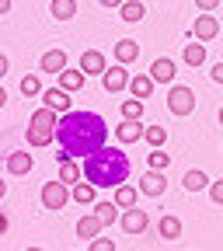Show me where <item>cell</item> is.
Returning <instances> with one entry per match:
<instances>
[{
    "mask_svg": "<svg viewBox=\"0 0 223 251\" xmlns=\"http://www.w3.org/2000/svg\"><path fill=\"white\" fill-rule=\"evenodd\" d=\"M49 14H52L56 21H70V18L77 14V0H52V4H49Z\"/></svg>",
    "mask_w": 223,
    "mask_h": 251,
    "instance_id": "obj_21",
    "label": "cell"
},
{
    "mask_svg": "<svg viewBox=\"0 0 223 251\" xmlns=\"http://www.w3.org/2000/svg\"><path fill=\"white\" fill-rule=\"evenodd\" d=\"M147 164H150L153 171H168V168H171V153H164L161 147H153V153L147 157Z\"/></svg>",
    "mask_w": 223,
    "mask_h": 251,
    "instance_id": "obj_28",
    "label": "cell"
},
{
    "mask_svg": "<svg viewBox=\"0 0 223 251\" xmlns=\"http://www.w3.org/2000/svg\"><path fill=\"white\" fill-rule=\"evenodd\" d=\"M168 112L178 115V119L192 115V112H196V91H192V87H185V84L168 87Z\"/></svg>",
    "mask_w": 223,
    "mask_h": 251,
    "instance_id": "obj_4",
    "label": "cell"
},
{
    "mask_svg": "<svg viewBox=\"0 0 223 251\" xmlns=\"http://www.w3.org/2000/svg\"><path fill=\"white\" fill-rule=\"evenodd\" d=\"M196 7H199V11H216L220 0H196Z\"/></svg>",
    "mask_w": 223,
    "mask_h": 251,
    "instance_id": "obj_35",
    "label": "cell"
},
{
    "mask_svg": "<svg viewBox=\"0 0 223 251\" xmlns=\"http://www.w3.org/2000/svg\"><path fill=\"white\" fill-rule=\"evenodd\" d=\"M209 199H213L216 206H223V178H220V181H209Z\"/></svg>",
    "mask_w": 223,
    "mask_h": 251,
    "instance_id": "obj_34",
    "label": "cell"
},
{
    "mask_svg": "<svg viewBox=\"0 0 223 251\" xmlns=\"http://www.w3.org/2000/svg\"><path fill=\"white\" fill-rule=\"evenodd\" d=\"M42 80L35 77V74H28V77H21V94H25V98H42Z\"/></svg>",
    "mask_w": 223,
    "mask_h": 251,
    "instance_id": "obj_27",
    "label": "cell"
},
{
    "mask_svg": "<svg viewBox=\"0 0 223 251\" xmlns=\"http://www.w3.org/2000/svg\"><path fill=\"white\" fill-rule=\"evenodd\" d=\"M39 70H42V74H63V70H67V52H63V49H49V52H42Z\"/></svg>",
    "mask_w": 223,
    "mask_h": 251,
    "instance_id": "obj_15",
    "label": "cell"
},
{
    "mask_svg": "<svg viewBox=\"0 0 223 251\" xmlns=\"http://www.w3.org/2000/svg\"><path fill=\"white\" fill-rule=\"evenodd\" d=\"M119 11H122V21H129V25L143 21V14H147V7L140 4V0H125V4H122Z\"/></svg>",
    "mask_w": 223,
    "mask_h": 251,
    "instance_id": "obj_25",
    "label": "cell"
},
{
    "mask_svg": "<svg viewBox=\"0 0 223 251\" xmlns=\"http://www.w3.org/2000/svg\"><path fill=\"white\" fill-rule=\"evenodd\" d=\"M192 35H196L199 42H213V39L220 35V21H216L213 14H199L196 25H192Z\"/></svg>",
    "mask_w": 223,
    "mask_h": 251,
    "instance_id": "obj_12",
    "label": "cell"
},
{
    "mask_svg": "<svg viewBox=\"0 0 223 251\" xmlns=\"http://www.w3.org/2000/svg\"><path fill=\"white\" fill-rule=\"evenodd\" d=\"M101 216L98 213H87V216H80L77 220V237H84V241H94V237H98L101 234Z\"/></svg>",
    "mask_w": 223,
    "mask_h": 251,
    "instance_id": "obj_14",
    "label": "cell"
},
{
    "mask_svg": "<svg viewBox=\"0 0 223 251\" xmlns=\"http://www.w3.org/2000/svg\"><path fill=\"white\" fill-rule=\"evenodd\" d=\"M80 175H84V161L77 164V157H70V161H63V164H59V181H67L70 188L80 181Z\"/></svg>",
    "mask_w": 223,
    "mask_h": 251,
    "instance_id": "obj_18",
    "label": "cell"
},
{
    "mask_svg": "<svg viewBox=\"0 0 223 251\" xmlns=\"http://www.w3.org/2000/svg\"><path fill=\"white\" fill-rule=\"evenodd\" d=\"M7 230H11V220H7V216H4V213H0V237H4V234H7Z\"/></svg>",
    "mask_w": 223,
    "mask_h": 251,
    "instance_id": "obj_37",
    "label": "cell"
},
{
    "mask_svg": "<svg viewBox=\"0 0 223 251\" xmlns=\"http://www.w3.org/2000/svg\"><path fill=\"white\" fill-rule=\"evenodd\" d=\"M0 14H11V0H0Z\"/></svg>",
    "mask_w": 223,
    "mask_h": 251,
    "instance_id": "obj_39",
    "label": "cell"
},
{
    "mask_svg": "<svg viewBox=\"0 0 223 251\" xmlns=\"http://www.w3.org/2000/svg\"><path fill=\"white\" fill-rule=\"evenodd\" d=\"M122 230L125 234H143L147 227H150V216H147V209H140V206H133V209H122Z\"/></svg>",
    "mask_w": 223,
    "mask_h": 251,
    "instance_id": "obj_8",
    "label": "cell"
},
{
    "mask_svg": "<svg viewBox=\"0 0 223 251\" xmlns=\"http://www.w3.org/2000/svg\"><path fill=\"white\" fill-rule=\"evenodd\" d=\"M153 84H157L153 74H136V77L129 80V94H133V98H143V101H147L150 94H153Z\"/></svg>",
    "mask_w": 223,
    "mask_h": 251,
    "instance_id": "obj_17",
    "label": "cell"
},
{
    "mask_svg": "<svg viewBox=\"0 0 223 251\" xmlns=\"http://www.w3.org/2000/svg\"><path fill=\"white\" fill-rule=\"evenodd\" d=\"M122 119H143V98H125L122 101Z\"/></svg>",
    "mask_w": 223,
    "mask_h": 251,
    "instance_id": "obj_29",
    "label": "cell"
},
{
    "mask_svg": "<svg viewBox=\"0 0 223 251\" xmlns=\"http://www.w3.org/2000/svg\"><path fill=\"white\" fill-rule=\"evenodd\" d=\"M84 70H63L59 74V87H67V91H80L84 87Z\"/></svg>",
    "mask_w": 223,
    "mask_h": 251,
    "instance_id": "obj_26",
    "label": "cell"
},
{
    "mask_svg": "<svg viewBox=\"0 0 223 251\" xmlns=\"http://www.w3.org/2000/svg\"><path fill=\"white\" fill-rule=\"evenodd\" d=\"M80 70H84L87 77H94V74H105V70H108V59H105V52H101V49H84V52H80Z\"/></svg>",
    "mask_w": 223,
    "mask_h": 251,
    "instance_id": "obj_11",
    "label": "cell"
},
{
    "mask_svg": "<svg viewBox=\"0 0 223 251\" xmlns=\"http://www.w3.org/2000/svg\"><path fill=\"white\" fill-rule=\"evenodd\" d=\"M84 178L94 181L98 188H119L129 178V157H125L119 147H101L98 153L84 157Z\"/></svg>",
    "mask_w": 223,
    "mask_h": 251,
    "instance_id": "obj_2",
    "label": "cell"
},
{
    "mask_svg": "<svg viewBox=\"0 0 223 251\" xmlns=\"http://www.w3.org/2000/svg\"><path fill=\"white\" fill-rule=\"evenodd\" d=\"M150 147H164V140H168V129L164 126H147V136H143Z\"/></svg>",
    "mask_w": 223,
    "mask_h": 251,
    "instance_id": "obj_32",
    "label": "cell"
},
{
    "mask_svg": "<svg viewBox=\"0 0 223 251\" xmlns=\"http://www.w3.org/2000/svg\"><path fill=\"white\" fill-rule=\"evenodd\" d=\"M181 181H185V188H188V192H199V188H206V185H209V178H206L202 171H188Z\"/></svg>",
    "mask_w": 223,
    "mask_h": 251,
    "instance_id": "obj_30",
    "label": "cell"
},
{
    "mask_svg": "<svg viewBox=\"0 0 223 251\" xmlns=\"http://www.w3.org/2000/svg\"><path fill=\"white\" fill-rule=\"evenodd\" d=\"M42 105L56 108L59 115L74 112V98H70V91H67V87H46V91H42Z\"/></svg>",
    "mask_w": 223,
    "mask_h": 251,
    "instance_id": "obj_7",
    "label": "cell"
},
{
    "mask_svg": "<svg viewBox=\"0 0 223 251\" xmlns=\"http://www.w3.org/2000/svg\"><path fill=\"white\" fill-rule=\"evenodd\" d=\"M185 63L188 67H202L206 63V42H188L185 46Z\"/></svg>",
    "mask_w": 223,
    "mask_h": 251,
    "instance_id": "obj_24",
    "label": "cell"
},
{
    "mask_svg": "<svg viewBox=\"0 0 223 251\" xmlns=\"http://www.w3.org/2000/svg\"><path fill=\"white\" fill-rule=\"evenodd\" d=\"M220 126H223V108H220Z\"/></svg>",
    "mask_w": 223,
    "mask_h": 251,
    "instance_id": "obj_41",
    "label": "cell"
},
{
    "mask_svg": "<svg viewBox=\"0 0 223 251\" xmlns=\"http://www.w3.org/2000/svg\"><path fill=\"white\" fill-rule=\"evenodd\" d=\"M94 199H98V185H94V181H77L74 185V202L94 206Z\"/></svg>",
    "mask_w": 223,
    "mask_h": 251,
    "instance_id": "obj_19",
    "label": "cell"
},
{
    "mask_svg": "<svg viewBox=\"0 0 223 251\" xmlns=\"http://www.w3.org/2000/svg\"><path fill=\"white\" fill-rule=\"evenodd\" d=\"M150 74H153V80H157V84H171V80H174V74H178V67H174V59L161 56V59H153Z\"/></svg>",
    "mask_w": 223,
    "mask_h": 251,
    "instance_id": "obj_16",
    "label": "cell"
},
{
    "mask_svg": "<svg viewBox=\"0 0 223 251\" xmlns=\"http://www.w3.org/2000/svg\"><path fill=\"white\" fill-rule=\"evenodd\" d=\"M143 136H147V129H143L140 119H122V126H115V140H119L122 147H129V143H136V140H143Z\"/></svg>",
    "mask_w": 223,
    "mask_h": 251,
    "instance_id": "obj_9",
    "label": "cell"
},
{
    "mask_svg": "<svg viewBox=\"0 0 223 251\" xmlns=\"http://www.w3.org/2000/svg\"><path fill=\"white\" fill-rule=\"evenodd\" d=\"M87 251H115V241L112 237H94Z\"/></svg>",
    "mask_w": 223,
    "mask_h": 251,
    "instance_id": "obj_33",
    "label": "cell"
},
{
    "mask_svg": "<svg viewBox=\"0 0 223 251\" xmlns=\"http://www.w3.org/2000/svg\"><path fill=\"white\" fill-rule=\"evenodd\" d=\"M140 56V46L133 42V39H122V42H115V63H133Z\"/></svg>",
    "mask_w": 223,
    "mask_h": 251,
    "instance_id": "obj_23",
    "label": "cell"
},
{
    "mask_svg": "<svg viewBox=\"0 0 223 251\" xmlns=\"http://www.w3.org/2000/svg\"><path fill=\"white\" fill-rule=\"evenodd\" d=\"M70 199H74V188L67 181H46L42 185V206L46 209H63Z\"/></svg>",
    "mask_w": 223,
    "mask_h": 251,
    "instance_id": "obj_5",
    "label": "cell"
},
{
    "mask_svg": "<svg viewBox=\"0 0 223 251\" xmlns=\"http://www.w3.org/2000/svg\"><path fill=\"white\" fill-rule=\"evenodd\" d=\"M115 206H119L115 199H112V202H94V213L101 216V224H105V227H108V224H115Z\"/></svg>",
    "mask_w": 223,
    "mask_h": 251,
    "instance_id": "obj_31",
    "label": "cell"
},
{
    "mask_svg": "<svg viewBox=\"0 0 223 251\" xmlns=\"http://www.w3.org/2000/svg\"><path fill=\"white\" fill-rule=\"evenodd\" d=\"M136 199H140V188H133V185H119V188H115V202H119V209H133Z\"/></svg>",
    "mask_w": 223,
    "mask_h": 251,
    "instance_id": "obj_22",
    "label": "cell"
},
{
    "mask_svg": "<svg viewBox=\"0 0 223 251\" xmlns=\"http://www.w3.org/2000/svg\"><path fill=\"white\" fill-rule=\"evenodd\" d=\"M140 192L143 196H150V199H161L164 192H168V178H164V171H147L143 175V181H140Z\"/></svg>",
    "mask_w": 223,
    "mask_h": 251,
    "instance_id": "obj_10",
    "label": "cell"
},
{
    "mask_svg": "<svg viewBox=\"0 0 223 251\" xmlns=\"http://www.w3.org/2000/svg\"><path fill=\"white\" fill-rule=\"evenodd\" d=\"M209 77H213V80H216V84H223V63H216V67H213V70H209Z\"/></svg>",
    "mask_w": 223,
    "mask_h": 251,
    "instance_id": "obj_36",
    "label": "cell"
},
{
    "mask_svg": "<svg viewBox=\"0 0 223 251\" xmlns=\"http://www.w3.org/2000/svg\"><path fill=\"white\" fill-rule=\"evenodd\" d=\"M56 133H59V115H56V108H49V105H42L35 115H31L28 129H25V136H28L31 147H49V143L56 140Z\"/></svg>",
    "mask_w": 223,
    "mask_h": 251,
    "instance_id": "obj_3",
    "label": "cell"
},
{
    "mask_svg": "<svg viewBox=\"0 0 223 251\" xmlns=\"http://www.w3.org/2000/svg\"><path fill=\"white\" fill-rule=\"evenodd\" d=\"M98 4H101V7H122L125 0H98Z\"/></svg>",
    "mask_w": 223,
    "mask_h": 251,
    "instance_id": "obj_38",
    "label": "cell"
},
{
    "mask_svg": "<svg viewBox=\"0 0 223 251\" xmlns=\"http://www.w3.org/2000/svg\"><path fill=\"white\" fill-rule=\"evenodd\" d=\"M129 70H125V63H115V67H108L105 74H101V84H105V91L108 94H119V91H129Z\"/></svg>",
    "mask_w": 223,
    "mask_h": 251,
    "instance_id": "obj_6",
    "label": "cell"
},
{
    "mask_svg": "<svg viewBox=\"0 0 223 251\" xmlns=\"http://www.w3.org/2000/svg\"><path fill=\"white\" fill-rule=\"evenodd\" d=\"M35 168V153L25 150H7V175H28Z\"/></svg>",
    "mask_w": 223,
    "mask_h": 251,
    "instance_id": "obj_13",
    "label": "cell"
},
{
    "mask_svg": "<svg viewBox=\"0 0 223 251\" xmlns=\"http://www.w3.org/2000/svg\"><path fill=\"white\" fill-rule=\"evenodd\" d=\"M25 251H42V248H25Z\"/></svg>",
    "mask_w": 223,
    "mask_h": 251,
    "instance_id": "obj_40",
    "label": "cell"
},
{
    "mask_svg": "<svg viewBox=\"0 0 223 251\" xmlns=\"http://www.w3.org/2000/svg\"><path fill=\"white\" fill-rule=\"evenodd\" d=\"M157 234H161L164 241H178V237H181V220H178V216H161Z\"/></svg>",
    "mask_w": 223,
    "mask_h": 251,
    "instance_id": "obj_20",
    "label": "cell"
},
{
    "mask_svg": "<svg viewBox=\"0 0 223 251\" xmlns=\"http://www.w3.org/2000/svg\"><path fill=\"white\" fill-rule=\"evenodd\" d=\"M59 147L67 150L70 157H91L98 153L108 143V126L98 112H87V108H74L67 115H59V133H56Z\"/></svg>",
    "mask_w": 223,
    "mask_h": 251,
    "instance_id": "obj_1",
    "label": "cell"
}]
</instances>
